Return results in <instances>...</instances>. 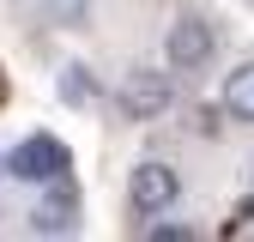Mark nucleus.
I'll return each mask as SVG.
<instances>
[{
	"label": "nucleus",
	"mask_w": 254,
	"mask_h": 242,
	"mask_svg": "<svg viewBox=\"0 0 254 242\" xmlns=\"http://www.w3.org/2000/svg\"><path fill=\"white\" fill-rule=\"evenodd\" d=\"M115 103H121L127 121H157V115L176 109V85H170V73H157V67H133V73L121 79Z\"/></svg>",
	"instance_id": "obj_3"
},
{
	"label": "nucleus",
	"mask_w": 254,
	"mask_h": 242,
	"mask_svg": "<svg viewBox=\"0 0 254 242\" xmlns=\"http://www.w3.org/2000/svg\"><path fill=\"white\" fill-rule=\"evenodd\" d=\"M182 200V176L164 164V158H145L133 164V176H127V206H133V218H164V212Z\"/></svg>",
	"instance_id": "obj_1"
},
{
	"label": "nucleus",
	"mask_w": 254,
	"mask_h": 242,
	"mask_svg": "<svg viewBox=\"0 0 254 242\" xmlns=\"http://www.w3.org/2000/svg\"><path fill=\"white\" fill-rule=\"evenodd\" d=\"M6 170L18 182H30V188H43V182L67 176L73 158H67V145H61V133H30V139H18V151L6 158Z\"/></svg>",
	"instance_id": "obj_4"
},
{
	"label": "nucleus",
	"mask_w": 254,
	"mask_h": 242,
	"mask_svg": "<svg viewBox=\"0 0 254 242\" xmlns=\"http://www.w3.org/2000/svg\"><path fill=\"white\" fill-rule=\"evenodd\" d=\"M145 236H151V242H194V230H188V224H164V218H151Z\"/></svg>",
	"instance_id": "obj_9"
},
{
	"label": "nucleus",
	"mask_w": 254,
	"mask_h": 242,
	"mask_svg": "<svg viewBox=\"0 0 254 242\" xmlns=\"http://www.w3.org/2000/svg\"><path fill=\"white\" fill-rule=\"evenodd\" d=\"M218 103H224L230 121H248L254 127V60H242V67L224 73V91H218Z\"/></svg>",
	"instance_id": "obj_6"
},
{
	"label": "nucleus",
	"mask_w": 254,
	"mask_h": 242,
	"mask_svg": "<svg viewBox=\"0 0 254 242\" xmlns=\"http://www.w3.org/2000/svg\"><path fill=\"white\" fill-rule=\"evenodd\" d=\"M0 176H6V164H0Z\"/></svg>",
	"instance_id": "obj_10"
},
{
	"label": "nucleus",
	"mask_w": 254,
	"mask_h": 242,
	"mask_svg": "<svg viewBox=\"0 0 254 242\" xmlns=\"http://www.w3.org/2000/svg\"><path fill=\"white\" fill-rule=\"evenodd\" d=\"M73 224H79V188H73V176L43 182L37 206H30V230H37V236H67Z\"/></svg>",
	"instance_id": "obj_5"
},
{
	"label": "nucleus",
	"mask_w": 254,
	"mask_h": 242,
	"mask_svg": "<svg viewBox=\"0 0 254 242\" xmlns=\"http://www.w3.org/2000/svg\"><path fill=\"white\" fill-rule=\"evenodd\" d=\"M61 103H67V109H91V103H97V73H91L85 60L61 67Z\"/></svg>",
	"instance_id": "obj_7"
},
{
	"label": "nucleus",
	"mask_w": 254,
	"mask_h": 242,
	"mask_svg": "<svg viewBox=\"0 0 254 242\" xmlns=\"http://www.w3.org/2000/svg\"><path fill=\"white\" fill-rule=\"evenodd\" d=\"M212 49H218V37H212V24L200 18V12H182L176 24H170V37H164V60H170V73H206L212 67Z\"/></svg>",
	"instance_id": "obj_2"
},
{
	"label": "nucleus",
	"mask_w": 254,
	"mask_h": 242,
	"mask_svg": "<svg viewBox=\"0 0 254 242\" xmlns=\"http://www.w3.org/2000/svg\"><path fill=\"white\" fill-rule=\"evenodd\" d=\"M43 6V24L55 30H85L91 24V0H37Z\"/></svg>",
	"instance_id": "obj_8"
}]
</instances>
